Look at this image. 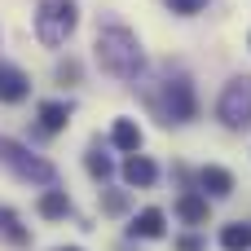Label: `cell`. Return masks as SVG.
Here are the masks:
<instances>
[{
	"instance_id": "cell-1",
	"label": "cell",
	"mask_w": 251,
	"mask_h": 251,
	"mask_svg": "<svg viewBox=\"0 0 251 251\" xmlns=\"http://www.w3.org/2000/svg\"><path fill=\"white\" fill-rule=\"evenodd\" d=\"M93 53H97L101 71H110L115 79H137V75L146 71V53H141L137 35H132L128 26H119V22L97 26V44H93Z\"/></svg>"
},
{
	"instance_id": "cell-2",
	"label": "cell",
	"mask_w": 251,
	"mask_h": 251,
	"mask_svg": "<svg viewBox=\"0 0 251 251\" xmlns=\"http://www.w3.org/2000/svg\"><path fill=\"white\" fill-rule=\"evenodd\" d=\"M0 163H4V168H9L18 181H26V185H44V190H57V168H53L49 159L31 154L26 146L9 141V137H0Z\"/></svg>"
},
{
	"instance_id": "cell-3",
	"label": "cell",
	"mask_w": 251,
	"mask_h": 251,
	"mask_svg": "<svg viewBox=\"0 0 251 251\" xmlns=\"http://www.w3.org/2000/svg\"><path fill=\"white\" fill-rule=\"evenodd\" d=\"M150 106L159 110L163 124H190V119L199 115V97H194V84H190L185 75L163 79L159 93H150Z\"/></svg>"
},
{
	"instance_id": "cell-4",
	"label": "cell",
	"mask_w": 251,
	"mask_h": 251,
	"mask_svg": "<svg viewBox=\"0 0 251 251\" xmlns=\"http://www.w3.org/2000/svg\"><path fill=\"white\" fill-rule=\"evenodd\" d=\"M75 22H79L75 0H40V9H35V40L44 49H57V44L71 40Z\"/></svg>"
},
{
	"instance_id": "cell-5",
	"label": "cell",
	"mask_w": 251,
	"mask_h": 251,
	"mask_svg": "<svg viewBox=\"0 0 251 251\" xmlns=\"http://www.w3.org/2000/svg\"><path fill=\"white\" fill-rule=\"evenodd\" d=\"M216 115H221V124L234 128V132L251 128V75H234V79L225 84V93H221V101H216Z\"/></svg>"
},
{
	"instance_id": "cell-6",
	"label": "cell",
	"mask_w": 251,
	"mask_h": 251,
	"mask_svg": "<svg viewBox=\"0 0 251 251\" xmlns=\"http://www.w3.org/2000/svg\"><path fill=\"white\" fill-rule=\"evenodd\" d=\"M176 216H181L185 225H207V221H212V203H207V194L185 190V194L176 199Z\"/></svg>"
},
{
	"instance_id": "cell-7",
	"label": "cell",
	"mask_w": 251,
	"mask_h": 251,
	"mask_svg": "<svg viewBox=\"0 0 251 251\" xmlns=\"http://www.w3.org/2000/svg\"><path fill=\"white\" fill-rule=\"evenodd\" d=\"M26 93H31V79L22 75V66L0 62V101H22Z\"/></svg>"
},
{
	"instance_id": "cell-8",
	"label": "cell",
	"mask_w": 251,
	"mask_h": 251,
	"mask_svg": "<svg viewBox=\"0 0 251 251\" xmlns=\"http://www.w3.org/2000/svg\"><path fill=\"white\" fill-rule=\"evenodd\" d=\"M124 181H128V185H137V190H146V185H154V181H159V168H154L146 154H128V159H124Z\"/></svg>"
},
{
	"instance_id": "cell-9",
	"label": "cell",
	"mask_w": 251,
	"mask_h": 251,
	"mask_svg": "<svg viewBox=\"0 0 251 251\" xmlns=\"http://www.w3.org/2000/svg\"><path fill=\"white\" fill-rule=\"evenodd\" d=\"M199 190L207 199H229L234 194V176L225 168H199Z\"/></svg>"
},
{
	"instance_id": "cell-10",
	"label": "cell",
	"mask_w": 251,
	"mask_h": 251,
	"mask_svg": "<svg viewBox=\"0 0 251 251\" xmlns=\"http://www.w3.org/2000/svg\"><path fill=\"white\" fill-rule=\"evenodd\" d=\"M163 229H168V225H163V212H159V207L137 212V221L128 225V234H132V238H163Z\"/></svg>"
},
{
	"instance_id": "cell-11",
	"label": "cell",
	"mask_w": 251,
	"mask_h": 251,
	"mask_svg": "<svg viewBox=\"0 0 251 251\" xmlns=\"http://www.w3.org/2000/svg\"><path fill=\"white\" fill-rule=\"evenodd\" d=\"M110 146L137 154V150H141V128H137L132 119H115V128H110Z\"/></svg>"
},
{
	"instance_id": "cell-12",
	"label": "cell",
	"mask_w": 251,
	"mask_h": 251,
	"mask_svg": "<svg viewBox=\"0 0 251 251\" xmlns=\"http://www.w3.org/2000/svg\"><path fill=\"white\" fill-rule=\"evenodd\" d=\"M35 115H40V132H62L66 119H71V106L66 101H44Z\"/></svg>"
},
{
	"instance_id": "cell-13",
	"label": "cell",
	"mask_w": 251,
	"mask_h": 251,
	"mask_svg": "<svg viewBox=\"0 0 251 251\" xmlns=\"http://www.w3.org/2000/svg\"><path fill=\"white\" fill-rule=\"evenodd\" d=\"M35 207H40V216H44V221H62V216L71 212V199H66V190H44Z\"/></svg>"
},
{
	"instance_id": "cell-14",
	"label": "cell",
	"mask_w": 251,
	"mask_h": 251,
	"mask_svg": "<svg viewBox=\"0 0 251 251\" xmlns=\"http://www.w3.org/2000/svg\"><path fill=\"white\" fill-rule=\"evenodd\" d=\"M0 234H4V238H9L13 247H26V243H31V234L22 229V221H18V216H13L9 207H0Z\"/></svg>"
},
{
	"instance_id": "cell-15",
	"label": "cell",
	"mask_w": 251,
	"mask_h": 251,
	"mask_svg": "<svg viewBox=\"0 0 251 251\" xmlns=\"http://www.w3.org/2000/svg\"><path fill=\"white\" fill-rule=\"evenodd\" d=\"M221 247L225 251H251V229L238 221V225H225L221 229Z\"/></svg>"
},
{
	"instance_id": "cell-16",
	"label": "cell",
	"mask_w": 251,
	"mask_h": 251,
	"mask_svg": "<svg viewBox=\"0 0 251 251\" xmlns=\"http://www.w3.org/2000/svg\"><path fill=\"white\" fill-rule=\"evenodd\" d=\"M84 163H88V172H93L97 181H110V172H115V163H110V154H101V146H97V141L88 146V154H84Z\"/></svg>"
},
{
	"instance_id": "cell-17",
	"label": "cell",
	"mask_w": 251,
	"mask_h": 251,
	"mask_svg": "<svg viewBox=\"0 0 251 251\" xmlns=\"http://www.w3.org/2000/svg\"><path fill=\"white\" fill-rule=\"evenodd\" d=\"M101 212H106V216H124V212H128V194L110 190V194L101 199Z\"/></svg>"
},
{
	"instance_id": "cell-18",
	"label": "cell",
	"mask_w": 251,
	"mask_h": 251,
	"mask_svg": "<svg viewBox=\"0 0 251 251\" xmlns=\"http://www.w3.org/2000/svg\"><path fill=\"white\" fill-rule=\"evenodd\" d=\"M57 79H62V84H79V62H75V57L57 62Z\"/></svg>"
},
{
	"instance_id": "cell-19",
	"label": "cell",
	"mask_w": 251,
	"mask_h": 251,
	"mask_svg": "<svg viewBox=\"0 0 251 251\" xmlns=\"http://www.w3.org/2000/svg\"><path fill=\"white\" fill-rule=\"evenodd\" d=\"M168 4H172V13H181V18H190V13H199V9H203L207 0H168Z\"/></svg>"
},
{
	"instance_id": "cell-20",
	"label": "cell",
	"mask_w": 251,
	"mask_h": 251,
	"mask_svg": "<svg viewBox=\"0 0 251 251\" xmlns=\"http://www.w3.org/2000/svg\"><path fill=\"white\" fill-rule=\"evenodd\" d=\"M176 251H207V247H203L199 234H185V238H176Z\"/></svg>"
},
{
	"instance_id": "cell-21",
	"label": "cell",
	"mask_w": 251,
	"mask_h": 251,
	"mask_svg": "<svg viewBox=\"0 0 251 251\" xmlns=\"http://www.w3.org/2000/svg\"><path fill=\"white\" fill-rule=\"evenodd\" d=\"M57 251H84V247H57Z\"/></svg>"
},
{
	"instance_id": "cell-22",
	"label": "cell",
	"mask_w": 251,
	"mask_h": 251,
	"mask_svg": "<svg viewBox=\"0 0 251 251\" xmlns=\"http://www.w3.org/2000/svg\"><path fill=\"white\" fill-rule=\"evenodd\" d=\"M247 44H251V40H247Z\"/></svg>"
}]
</instances>
